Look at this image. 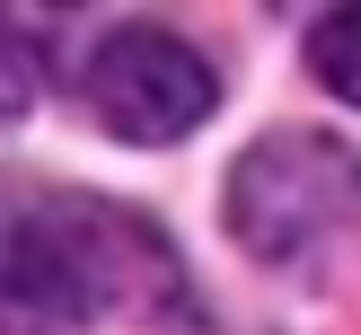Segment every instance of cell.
I'll use <instances>...</instances> for the list:
<instances>
[{"mask_svg":"<svg viewBox=\"0 0 361 335\" xmlns=\"http://www.w3.org/2000/svg\"><path fill=\"white\" fill-rule=\"evenodd\" d=\"M361 221V150L335 133H264L229 168V229L256 256H300Z\"/></svg>","mask_w":361,"mask_h":335,"instance_id":"2","label":"cell"},{"mask_svg":"<svg viewBox=\"0 0 361 335\" xmlns=\"http://www.w3.org/2000/svg\"><path fill=\"white\" fill-rule=\"evenodd\" d=\"M80 88H88V106H97V123L115 141H133V150H168V141H185L194 123L221 106L212 62L176 27H115V35H97Z\"/></svg>","mask_w":361,"mask_h":335,"instance_id":"3","label":"cell"},{"mask_svg":"<svg viewBox=\"0 0 361 335\" xmlns=\"http://www.w3.org/2000/svg\"><path fill=\"white\" fill-rule=\"evenodd\" d=\"M0 35H9V18H0Z\"/></svg>","mask_w":361,"mask_h":335,"instance_id":"5","label":"cell"},{"mask_svg":"<svg viewBox=\"0 0 361 335\" xmlns=\"http://www.w3.org/2000/svg\"><path fill=\"white\" fill-rule=\"evenodd\" d=\"M309 71H317L344 106H361V9L317 18V35H309Z\"/></svg>","mask_w":361,"mask_h":335,"instance_id":"4","label":"cell"},{"mask_svg":"<svg viewBox=\"0 0 361 335\" xmlns=\"http://www.w3.org/2000/svg\"><path fill=\"white\" fill-rule=\"evenodd\" d=\"M176 291V247L123 203L0 176V335H80Z\"/></svg>","mask_w":361,"mask_h":335,"instance_id":"1","label":"cell"}]
</instances>
